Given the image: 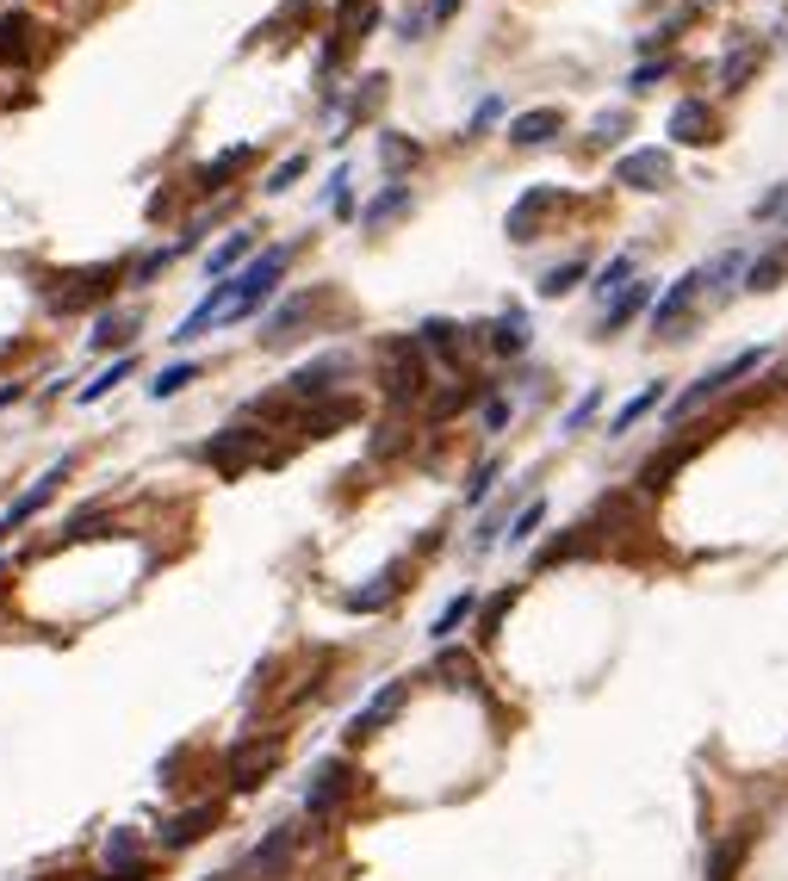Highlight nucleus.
Masks as SVG:
<instances>
[{"mask_svg":"<svg viewBox=\"0 0 788 881\" xmlns=\"http://www.w3.org/2000/svg\"><path fill=\"white\" fill-rule=\"evenodd\" d=\"M751 69H757V50H739V56H726V63H720V87H739Z\"/></svg>","mask_w":788,"mask_h":881,"instance_id":"c03bdc74","label":"nucleus"},{"mask_svg":"<svg viewBox=\"0 0 788 881\" xmlns=\"http://www.w3.org/2000/svg\"><path fill=\"white\" fill-rule=\"evenodd\" d=\"M497 118H504V100H497V94H490V100H478V112H473V131H490Z\"/></svg>","mask_w":788,"mask_h":881,"instance_id":"a18cd8bd","label":"nucleus"},{"mask_svg":"<svg viewBox=\"0 0 788 881\" xmlns=\"http://www.w3.org/2000/svg\"><path fill=\"white\" fill-rule=\"evenodd\" d=\"M566 131V112L559 106H535V112H521V118H509V143L516 149H540V143H552Z\"/></svg>","mask_w":788,"mask_h":881,"instance_id":"412c9836","label":"nucleus"},{"mask_svg":"<svg viewBox=\"0 0 788 881\" xmlns=\"http://www.w3.org/2000/svg\"><path fill=\"white\" fill-rule=\"evenodd\" d=\"M764 361H770V348H745V354H733V361L708 366V373L695 379L690 392H677V397H671V404H664V423H671V428H683V423H690V416H695V410H708L714 397H726V392H733V385H739V379H751V373H757V366H764Z\"/></svg>","mask_w":788,"mask_h":881,"instance_id":"39448f33","label":"nucleus"},{"mask_svg":"<svg viewBox=\"0 0 788 881\" xmlns=\"http://www.w3.org/2000/svg\"><path fill=\"white\" fill-rule=\"evenodd\" d=\"M583 280H590V255H571V261L540 273V299H566V292H578Z\"/></svg>","mask_w":788,"mask_h":881,"instance_id":"2f4dec72","label":"nucleus"},{"mask_svg":"<svg viewBox=\"0 0 788 881\" xmlns=\"http://www.w3.org/2000/svg\"><path fill=\"white\" fill-rule=\"evenodd\" d=\"M224 813H230V801H218V795H199V801H187L180 813L162 819V832H149V850H156L162 863H168V857H187V850H199L211 832H218Z\"/></svg>","mask_w":788,"mask_h":881,"instance_id":"0eeeda50","label":"nucleus"},{"mask_svg":"<svg viewBox=\"0 0 788 881\" xmlns=\"http://www.w3.org/2000/svg\"><path fill=\"white\" fill-rule=\"evenodd\" d=\"M770 392H788V366H782V373L770 379Z\"/></svg>","mask_w":788,"mask_h":881,"instance_id":"603ef678","label":"nucleus"},{"mask_svg":"<svg viewBox=\"0 0 788 881\" xmlns=\"http://www.w3.org/2000/svg\"><path fill=\"white\" fill-rule=\"evenodd\" d=\"M528 342H535V330H528V311H521V304H509V311L490 323V348H497V354H509V361H521V354H528Z\"/></svg>","mask_w":788,"mask_h":881,"instance_id":"393cba45","label":"nucleus"},{"mask_svg":"<svg viewBox=\"0 0 788 881\" xmlns=\"http://www.w3.org/2000/svg\"><path fill=\"white\" fill-rule=\"evenodd\" d=\"M131 373H137V354H118V361H106V366H100V373L75 392V404H106V397L118 392V385H125Z\"/></svg>","mask_w":788,"mask_h":881,"instance_id":"bb28decb","label":"nucleus"},{"mask_svg":"<svg viewBox=\"0 0 788 881\" xmlns=\"http://www.w3.org/2000/svg\"><path fill=\"white\" fill-rule=\"evenodd\" d=\"M25 392H32V385H25V379H7V385H0V410H13V404H25Z\"/></svg>","mask_w":788,"mask_h":881,"instance_id":"49530a36","label":"nucleus"},{"mask_svg":"<svg viewBox=\"0 0 788 881\" xmlns=\"http://www.w3.org/2000/svg\"><path fill=\"white\" fill-rule=\"evenodd\" d=\"M615 187L628 193H664L671 187V149H633L615 162Z\"/></svg>","mask_w":788,"mask_h":881,"instance_id":"4468645a","label":"nucleus"},{"mask_svg":"<svg viewBox=\"0 0 788 881\" xmlns=\"http://www.w3.org/2000/svg\"><path fill=\"white\" fill-rule=\"evenodd\" d=\"M199 373H206V366H199V361H174V366H162V373L149 379L143 392L156 397V404H168V397H180V392H187V385H193V379H199Z\"/></svg>","mask_w":788,"mask_h":881,"instance_id":"c9c22d12","label":"nucleus"},{"mask_svg":"<svg viewBox=\"0 0 788 881\" xmlns=\"http://www.w3.org/2000/svg\"><path fill=\"white\" fill-rule=\"evenodd\" d=\"M249 261H255V230H230V237L206 255V280L218 286V280H230V273H242Z\"/></svg>","mask_w":788,"mask_h":881,"instance_id":"4be33fe9","label":"nucleus"},{"mask_svg":"<svg viewBox=\"0 0 788 881\" xmlns=\"http://www.w3.org/2000/svg\"><path fill=\"white\" fill-rule=\"evenodd\" d=\"M292 261H299V242H273V249H261L249 261V268L237 273V311H230V323H249V317H261L273 299H280L286 273H292Z\"/></svg>","mask_w":788,"mask_h":881,"instance_id":"423d86ee","label":"nucleus"},{"mask_svg":"<svg viewBox=\"0 0 788 881\" xmlns=\"http://www.w3.org/2000/svg\"><path fill=\"white\" fill-rule=\"evenodd\" d=\"M379 162H385V174L397 180V174H404V168L416 162V143H404V137H385V143H379Z\"/></svg>","mask_w":788,"mask_h":881,"instance_id":"79ce46f5","label":"nucleus"},{"mask_svg":"<svg viewBox=\"0 0 788 881\" xmlns=\"http://www.w3.org/2000/svg\"><path fill=\"white\" fill-rule=\"evenodd\" d=\"M466 335H473V330H459L454 317H428L423 330H416V342H423V354H435V361L459 366V354H466Z\"/></svg>","mask_w":788,"mask_h":881,"instance_id":"b1692460","label":"nucleus"},{"mask_svg":"<svg viewBox=\"0 0 788 881\" xmlns=\"http://www.w3.org/2000/svg\"><path fill=\"white\" fill-rule=\"evenodd\" d=\"M7 583H13V559H7V552H0V590H7Z\"/></svg>","mask_w":788,"mask_h":881,"instance_id":"8fccbe9b","label":"nucleus"},{"mask_svg":"<svg viewBox=\"0 0 788 881\" xmlns=\"http://www.w3.org/2000/svg\"><path fill=\"white\" fill-rule=\"evenodd\" d=\"M751 218H757V224H776V218L788 224V180H782L776 193H764V199L751 205Z\"/></svg>","mask_w":788,"mask_h":881,"instance_id":"37998d69","label":"nucleus"},{"mask_svg":"<svg viewBox=\"0 0 788 881\" xmlns=\"http://www.w3.org/2000/svg\"><path fill=\"white\" fill-rule=\"evenodd\" d=\"M516 602H521V583H504V590H490V597L478 602V614H473V645L478 652H490V645L504 640V621H509Z\"/></svg>","mask_w":788,"mask_h":881,"instance_id":"f3484780","label":"nucleus"},{"mask_svg":"<svg viewBox=\"0 0 788 881\" xmlns=\"http://www.w3.org/2000/svg\"><path fill=\"white\" fill-rule=\"evenodd\" d=\"M354 373V354H342V348H330V354H317V361H304L299 373L286 379V392L292 397H330L342 379Z\"/></svg>","mask_w":788,"mask_h":881,"instance_id":"9b49d317","label":"nucleus"},{"mask_svg":"<svg viewBox=\"0 0 788 881\" xmlns=\"http://www.w3.org/2000/svg\"><path fill=\"white\" fill-rule=\"evenodd\" d=\"M590 535H597V528H559V535L547 540V547L535 552V571H552V566H566V559H578V552H590Z\"/></svg>","mask_w":788,"mask_h":881,"instance_id":"cd10ccee","label":"nucleus"},{"mask_svg":"<svg viewBox=\"0 0 788 881\" xmlns=\"http://www.w3.org/2000/svg\"><path fill=\"white\" fill-rule=\"evenodd\" d=\"M597 410H602V385H590V392H583L566 416H559V435H583V428L597 423Z\"/></svg>","mask_w":788,"mask_h":881,"instance_id":"58836bf2","label":"nucleus"},{"mask_svg":"<svg viewBox=\"0 0 788 881\" xmlns=\"http://www.w3.org/2000/svg\"><path fill=\"white\" fill-rule=\"evenodd\" d=\"M659 75H671V63H640V69H633V87H652Z\"/></svg>","mask_w":788,"mask_h":881,"instance_id":"09e8293b","label":"nucleus"},{"mask_svg":"<svg viewBox=\"0 0 788 881\" xmlns=\"http://www.w3.org/2000/svg\"><path fill=\"white\" fill-rule=\"evenodd\" d=\"M423 677H435L442 690H485V664H478L473 645H435V659H428Z\"/></svg>","mask_w":788,"mask_h":881,"instance_id":"f8f14e48","label":"nucleus"},{"mask_svg":"<svg viewBox=\"0 0 788 881\" xmlns=\"http://www.w3.org/2000/svg\"><path fill=\"white\" fill-rule=\"evenodd\" d=\"M404 590H411V559H385V566H379L366 583L342 590V609H348V614H361V621H366V614H385L397 597H404Z\"/></svg>","mask_w":788,"mask_h":881,"instance_id":"1a4fd4ad","label":"nucleus"},{"mask_svg":"<svg viewBox=\"0 0 788 881\" xmlns=\"http://www.w3.org/2000/svg\"><path fill=\"white\" fill-rule=\"evenodd\" d=\"M547 528V497H528V504L509 516V535H504V547L509 552H521V547H535V535Z\"/></svg>","mask_w":788,"mask_h":881,"instance_id":"7c9ffc66","label":"nucleus"},{"mask_svg":"<svg viewBox=\"0 0 788 881\" xmlns=\"http://www.w3.org/2000/svg\"><path fill=\"white\" fill-rule=\"evenodd\" d=\"M174 261H180V255H174V242H168V249H143L137 261L125 268V286H131V292H143V286H156L162 273L174 268Z\"/></svg>","mask_w":788,"mask_h":881,"instance_id":"f704fd0d","label":"nucleus"},{"mask_svg":"<svg viewBox=\"0 0 788 881\" xmlns=\"http://www.w3.org/2000/svg\"><path fill=\"white\" fill-rule=\"evenodd\" d=\"M69 473H75V454H63V459H56V466H44V473H38L32 485L19 490L13 504L0 509V528H7V535H19V528H32V521L44 516V509L56 504V497H63Z\"/></svg>","mask_w":788,"mask_h":881,"instance_id":"6e6552de","label":"nucleus"},{"mask_svg":"<svg viewBox=\"0 0 788 881\" xmlns=\"http://www.w3.org/2000/svg\"><path fill=\"white\" fill-rule=\"evenodd\" d=\"M249 162H255V143H237V149H224L218 162H206V168H199V193H224V180H230L237 168H249Z\"/></svg>","mask_w":788,"mask_h":881,"instance_id":"72a5a7b5","label":"nucleus"},{"mask_svg":"<svg viewBox=\"0 0 788 881\" xmlns=\"http://www.w3.org/2000/svg\"><path fill=\"white\" fill-rule=\"evenodd\" d=\"M745 268H751V249L745 242H733V249H720L714 261H702V292H714V299H726L733 286H745Z\"/></svg>","mask_w":788,"mask_h":881,"instance_id":"6ab92c4d","label":"nucleus"},{"mask_svg":"<svg viewBox=\"0 0 788 881\" xmlns=\"http://www.w3.org/2000/svg\"><path fill=\"white\" fill-rule=\"evenodd\" d=\"M361 782H366V776H361V764H354V752L317 757L311 770H304V788H299V819L311 826V832L335 826L348 807L361 801Z\"/></svg>","mask_w":788,"mask_h":881,"instance_id":"f257e3e1","label":"nucleus"},{"mask_svg":"<svg viewBox=\"0 0 788 881\" xmlns=\"http://www.w3.org/2000/svg\"><path fill=\"white\" fill-rule=\"evenodd\" d=\"M416 683H423L416 671H397V677L379 683V690L366 695L361 708L348 714V726H342V752H361V745H373L379 733H385V726H392L397 714H404V708L416 702Z\"/></svg>","mask_w":788,"mask_h":881,"instance_id":"20e7f679","label":"nucleus"},{"mask_svg":"<svg viewBox=\"0 0 788 881\" xmlns=\"http://www.w3.org/2000/svg\"><path fill=\"white\" fill-rule=\"evenodd\" d=\"M751 844H757L751 826H739V832L714 838V844H708V869H702V881H739V869H745V857H751Z\"/></svg>","mask_w":788,"mask_h":881,"instance_id":"a211bd4d","label":"nucleus"},{"mask_svg":"<svg viewBox=\"0 0 788 881\" xmlns=\"http://www.w3.org/2000/svg\"><path fill=\"white\" fill-rule=\"evenodd\" d=\"M304 844H311V826H304V819H273L230 869H237V881H292Z\"/></svg>","mask_w":788,"mask_h":881,"instance_id":"7ed1b4c3","label":"nucleus"},{"mask_svg":"<svg viewBox=\"0 0 788 881\" xmlns=\"http://www.w3.org/2000/svg\"><path fill=\"white\" fill-rule=\"evenodd\" d=\"M695 299H702V268H690L683 280H671L659 292V304H652V335H659V342H677V330L690 323Z\"/></svg>","mask_w":788,"mask_h":881,"instance_id":"9d476101","label":"nucleus"},{"mask_svg":"<svg viewBox=\"0 0 788 881\" xmlns=\"http://www.w3.org/2000/svg\"><path fill=\"white\" fill-rule=\"evenodd\" d=\"M552 205H559V193H552V187H535V193H521V199L509 205V242H535L540 218H547Z\"/></svg>","mask_w":788,"mask_h":881,"instance_id":"5701e85b","label":"nucleus"},{"mask_svg":"<svg viewBox=\"0 0 788 881\" xmlns=\"http://www.w3.org/2000/svg\"><path fill=\"white\" fill-rule=\"evenodd\" d=\"M304 168H311V156H286L280 168H273L268 180H261V193H268V199H280V193H292V180H299Z\"/></svg>","mask_w":788,"mask_h":881,"instance_id":"a19ab883","label":"nucleus"},{"mask_svg":"<svg viewBox=\"0 0 788 881\" xmlns=\"http://www.w3.org/2000/svg\"><path fill=\"white\" fill-rule=\"evenodd\" d=\"M671 137L677 143H714V112H708V100H683L677 112H671Z\"/></svg>","mask_w":788,"mask_h":881,"instance_id":"a878e982","label":"nucleus"},{"mask_svg":"<svg viewBox=\"0 0 788 881\" xmlns=\"http://www.w3.org/2000/svg\"><path fill=\"white\" fill-rule=\"evenodd\" d=\"M411 205H416V199H411V187H404V180H385V187H379L373 199L361 205V230H366V237H379V230H385L392 218H404Z\"/></svg>","mask_w":788,"mask_h":881,"instance_id":"aec40b11","label":"nucleus"},{"mask_svg":"<svg viewBox=\"0 0 788 881\" xmlns=\"http://www.w3.org/2000/svg\"><path fill=\"white\" fill-rule=\"evenodd\" d=\"M478 602H485V590L478 583H466V590H454V597L435 609V621H428V645H454L459 633H473V614Z\"/></svg>","mask_w":788,"mask_h":881,"instance_id":"2eb2a0df","label":"nucleus"},{"mask_svg":"<svg viewBox=\"0 0 788 881\" xmlns=\"http://www.w3.org/2000/svg\"><path fill=\"white\" fill-rule=\"evenodd\" d=\"M788 273V242H770L764 255H751V268H745V292H776Z\"/></svg>","mask_w":788,"mask_h":881,"instance_id":"c85d7f7f","label":"nucleus"},{"mask_svg":"<svg viewBox=\"0 0 788 881\" xmlns=\"http://www.w3.org/2000/svg\"><path fill=\"white\" fill-rule=\"evenodd\" d=\"M659 404H671V392H664V379H652L646 392H633L628 404H621L615 416H609V435H628V428L640 423V416H652V410H659Z\"/></svg>","mask_w":788,"mask_h":881,"instance_id":"c756f323","label":"nucleus"},{"mask_svg":"<svg viewBox=\"0 0 788 881\" xmlns=\"http://www.w3.org/2000/svg\"><path fill=\"white\" fill-rule=\"evenodd\" d=\"M509 423H516V404H509L504 392H490V397H485V410H478V428H485V435H504Z\"/></svg>","mask_w":788,"mask_h":881,"instance_id":"ea45409f","label":"nucleus"},{"mask_svg":"<svg viewBox=\"0 0 788 881\" xmlns=\"http://www.w3.org/2000/svg\"><path fill=\"white\" fill-rule=\"evenodd\" d=\"M633 280H640V273H633V255H615L609 268H597V273H590V299H597V304H609V299L621 292V286H633Z\"/></svg>","mask_w":788,"mask_h":881,"instance_id":"e433bc0d","label":"nucleus"},{"mask_svg":"<svg viewBox=\"0 0 788 881\" xmlns=\"http://www.w3.org/2000/svg\"><path fill=\"white\" fill-rule=\"evenodd\" d=\"M454 7L459 0H435V19H454Z\"/></svg>","mask_w":788,"mask_h":881,"instance_id":"3c124183","label":"nucleus"},{"mask_svg":"<svg viewBox=\"0 0 788 881\" xmlns=\"http://www.w3.org/2000/svg\"><path fill=\"white\" fill-rule=\"evenodd\" d=\"M199 881H237V869H218V875H199Z\"/></svg>","mask_w":788,"mask_h":881,"instance_id":"864d4df0","label":"nucleus"},{"mask_svg":"<svg viewBox=\"0 0 788 881\" xmlns=\"http://www.w3.org/2000/svg\"><path fill=\"white\" fill-rule=\"evenodd\" d=\"M652 304H659V280H633V286H621L615 299L602 304V317H597V335L609 342V335H621L633 323V317H646Z\"/></svg>","mask_w":788,"mask_h":881,"instance_id":"ddd939ff","label":"nucleus"},{"mask_svg":"<svg viewBox=\"0 0 788 881\" xmlns=\"http://www.w3.org/2000/svg\"><path fill=\"white\" fill-rule=\"evenodd\" d=\"M137 330H143V311H137V304H112V311H100V317H94V330H87V348H94V354H106V348L131 354Z\"/></svg>","mask_w":788,"mask_h":881,"instance_id":"dca6fc26","label":"nucleus"},{"mask_svg":"<svg viewBox=\"0 0 788 881\" xmlns=\"http://www.w3.org/2000/svg\"><path fill=\"white\" fill-rule=\"evenodd\" d=\"M286 764V733H237L224 745V795L242 801V795H261L273 782V770Z\"/></svg>","mask_w":788,"mask_h":881,"instance_id":"f03ea898","label":"nucleus"},{"mask_svg":"<svg viewBox=\"0 0 788 881\" xmlns=\"http://www.w3.org/2000/svg\"><path fill=\"white\" fill-rule=\"evenodd\" d=\"M497 478H504V459L485 454L473 473H466V490H459V504H466V509H485V504H490V490H497Z\"/></svg>","mask_w":788,"mask_h":881,"instance_id":"473e14b6","label":"nucleus"},{"mask_svg":"<svg viewBox=\"0 0 788 881\" xmlns=\"http://www.w3.org/2000/svg\"><path fill=\"white\" fill-rule=\"evenodd\" d=\"M621 131H628V118H621V112H609V118H597V137H602V143H615Z\"/></svg>","mask_w":788,"mask_h":881,"instance_id":"de8ad7c7","label":"nucleus"},{"mask_svg":"<svg viewBox=\"0 0 788 881\" xmlns=\"http://www.w3.org/2000/svg\"><path fill=\"white\" fill-rule=\"evenodd\" d=\"M323 205H330L342 224H361V199H354V174H348V168L330 174V187H323Z\"/></svg>","mask_w":788,"mask_h":881,"instance_id":"4c0bfd02","label":"nucleus"}]
</instances>
